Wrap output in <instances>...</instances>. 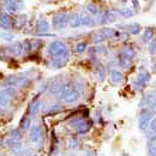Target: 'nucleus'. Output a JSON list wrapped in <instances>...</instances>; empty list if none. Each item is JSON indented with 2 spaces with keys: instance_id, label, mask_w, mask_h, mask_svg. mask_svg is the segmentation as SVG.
<instances>
[{
  "instance_id": "1",
  "label": "nucleus",
  "mask_w": 156,
  "mask_h": 156,
  "mask_svg": "<svg viewBox=\"0 0 156 156\" xmlns=\"http://www.w3.org/2000/svg\"><path fill=\"white\" fill-rule=\"evenodd\" d=\"M47 54L48 55H52L54 58L62 57V55H69V49H67V46L64 42H61V41H54V42H52L48 46Z\"/></svg>"
},
{
  "instance_id": "2",
  "label": "nucleus",
  "mask_w": 156,
  "mask_h": 156,
  "mask_svg": "<svg viewBox=\"0 0 156 156\" xmlns=\"http://www.w3.org/2000/svg\"><path fill=\"white\" fill-rule=\"evenodd\" d=\"M69 23V17L66 13H58L53 17L52 20V25L55 30H61L64 29Z\"/></svg>"
},
{
  "instance_id": "3",
  "label": "nucleus",
  "mask_w": 156,
  "mask_h": 156,
  "mask_svg": "<svg viewBox=\"0 0 156 156\" xmlns=\"http://www.w3.org/2000/svg\"><path fill=\"white\" fill-rule=\"evenodd\" d=\"M151 119H153V114H151L150 111H143V113L140 114L139 120H138V127H139V130L145 131L149 127Z\"/></svg>"
},
{
  "instance_id": "4",
  "label": "nucleus",
  "mask_w": 156,
  "mask_h": 156,
  "mask_svg": "<svg viewBox=\"0 0 156 156\" xmlns=\"http://www.w3.org/2000/svg\"><path fill=\"white\" fill-rule=\"evenodd\" d=\"M6 7L11 12H18L23 7V2L20 0H4Z\"/></svg>"
},
{
  "instance_id": "5",
  "label": "nucleus",
  "mask_w": 156,
  "mask_h": 156,
  "mask_svg": "<svg viewBox=\"0 0 156 156\" xmlns=\"http://www.w3.org/2000/svg\"><path fill=\"white\" fill-rule=\"evenodd\" d=\"M41 138H42V130H41V127H40L39 125H34L31 127V130H30V140L34 144H37V143H40Z\"/></svg>"
},
{
  "instance_id": "6",
  "label": "nucleus",
  "mask_w": 156,
  "mask_h": 156,
  "mask_svg": "<svg viewBox=\"0 0 156 156\" xmlns=\"http://www.w3.org/2000/svg\"><path fill=\"white\" fill-rule=\"evenodd\" d=\"M0 27L4 29H11L13 27V20L11 18L10 15H7V13L0 15Z\"/></svg>"
},
{
  "instance_id": "7",
  "label": "nucleus",
  "mask_w": 156,
  "mask_h": 156,
  "mask_svg": "<svg viewBox=\"0 0 156 156\" xmlns=\"http://www.w3.org/2000/svg\"><path fill=\"white\" fill-rule=\"evenodd\" d=\"M80 20H82V25L84 27H93L95 24V20H93V17L90 16V13L88 11H83L80 12Z\"/></svg>"
},
{
  "instance_id": "8",
  "label": "nucleus",
  "mask_w": 156,
  "mask_h": 156,
  "mask_svg": "<svg viewBox=\"0 0 156 156\" xmlns=\"http://www.w3.org/2000/svg\"><path fill=\"white\" fill-rule=\"evenodd\" d=\"M69 55H62V57H57L52 60V67L54 69H61L67 64Z\"/></svg>"
},
{
  "instance_id": "9",
  "label": "nucleus",
  "mask_w": 156,
  "mask_h": 156,
  "mask_svg": "<svg viewBox=\"0 0 156 156\" xmlns=\"http://www.w3.org/2000/svg\"><path fill=\"white\" fill-rule=\"evenodd\" d=\"M149 79H150V75L148 72H140L138 75V78H137L136 80V84L138 85V89H143L145 87V83L149 82Z\"/></svg>"
},
{
  "instance_id": "10",
  "label": "nucleus",
  "mask_w": 156,
  "mask_h": 156,
  "mask_svg": "<svg viewBox=\"0 0 156 156\" xmlns=\"http://www.w3.org/2000/svg\"><path fill=\"white\" fill-rule=\"evenodd\" d=\"M79 98H80V91H78L77 89H72V90L69 93V95L64 98V101H65L66 103H73V102L78 101Z\"/></svg>"
},
{
  "instance_id": "11",
  "label": "nucleus",
  "mask_w": 156,
  "mask_h": 156,
  "mask_svg": "<svg viewBox=\"0 0 156 156\" xmlns=\"http://www.w3.org/2000/svg\"><path fill=\"white\" fill-rule=\"evenodd\" d=\"M109 77H111V80H112L113 83H115V84H120V83H122V80H124L122 73H121L120 71H118V70H112V71L109 72Z\"/></svg>"
},
{
  "instance_id": "12",
  "label": "nucleus",
  "mask_w": 156,
  "mask_h": 156,
  "mask_svg": "<svg viewBox=\"0 0 156 156\" xmlns=\"http://www.w3.org/2000/svg\"><path fill=\"white\" fill-rule=\"evenodd\" d=\"M91 126H93V122H91L90 120H84V121L78 126L77 129H76V131H77L78 133L83 135V133H87V132L91 129Z\"/></svg>"
},
{
  "instance_id": "13",
  "label": "nucleus",
  "mask_w": 156,
  "mask_h": 156,
  "mask_svg": "<svg viewBox=\"0 0 156 156\" xmlns=\"http://www.w3.org/2000/svg\"><path fill=\"white\" fill-rule=\"evenodd\" d=\"M69 24L71 28L76 29V28H79L82 25V20H80V16L78 13H73L70 18H69Z\"/></svg>"
},
{
  "instance_id": "14",
  "label": "nucleus",
  "mask_w": 156,
  "mask_h": 156,
  "mask_svg": "<svg viewBox=\"0 0 156 156\" xmlns=\"http://www.w3.org/2000/svg\"><path fill=\"white\" fill-rule=\"evenodd\" d=\"M0 94H2V95L6 96V98H15V96L18 94V91H17V89L13 88V87H6V88H4V89L1 90Z\"/></svg>"
},
{
  "instance_id": "15",
  "label": "nucleus",
  "mask_w": 156,
  "mask_h": 156,
  "mask_svg": "<svg viewBox=\"0 0 156 156\" xmlns=\"http://www.w3.org/2000/svg\"><path fill=\"white\" fill-rule=\"evenodd\" d=\"M71 90H72V88H71L70 84H62V87L60 88V90H59V93H58V98H60V100H64V98L69 95V93H70Z\"/></svg>"
},
{
  "instance_id": "16",
  "label": "nucleus",
  "mask_w": 156,
  "mask_h": 156,
  "mask_svg": "<svg viewBox=\"0 0 156 156\" xmlns=\"http://www.w3.org/2000/svg\"><path fill=\"white\" fill-rule=\"evenodd\" d=\"M153 37H154V33H153V29L151 28H147L143 33V36H142V40L145 42V43H150L153 41Z\"/></svg>"
},
{
  "instance_id": "17",
  "label": "nucleus",
  "mask_w": 156,
  "mask_h": 156,
  "mask_svg": "<svg viewBox=\"0 0 156 156\" xmlns=\"http://www.w3.org/2000/svg\"><path fill=\"white\" fill-rule=\"evenodd\" d=\"M11 52H12V54L16 55V57L20 55V54L24 52V51H23V43H20V42L13 43V44L11 46Z\"/></svg>"
},
{
  "instance_id": "18",
  "label": "nucleus",
  "mask_w": 156,
  "mask_h": 156,
  "mask_svg": "<svg viewBox=\"0 0 156 156\" xmlns=\"http://www.w3.org/2000/svg\"><path fill=\"white\" fill-rule=\"evenodd\" d=\"M36 29H37L39 33H46V31H48V29H49V24L47 23L46 20H40L39 22H37Z\"/></svg>"
},
{
  "instance_id": "19",
  "label": "nucleus",
  "mask_w": 156,
  "mask_h": 156,
  "mask_svg": "<svg viewBox=\"0 0 156 156\" xmlns=\"http://www.w3.org/2000/svg\"><path fill=\"white\" fill-rule=\"evenodd\" d=\"M121 54H122L124 57L129 58L130 60H131V59H133L135 57H136V52H135V49H133V48H131V47H125V48L122 49Z\"/></svg>"
},
{
  "instance_id": "20",
  "label": "nucleus",
  "mask_w": 156,
  "mask_h": 156,
  "mask_svg": "<svg viewBox=\"0 0 156 156\" xmlns=\"http://www.w3.org/2000/svg\"><path fill=\"white\" fill-rule=\"evenodd\" d=\"M118 61H119V65H120L122 69H129L130 65H131V60H130L129 58H126V57H124L122 54L119 55Z\"/></svg>"
},
{
  "instance_id": "21",
  "label": "nucleus",
  "mask_w": 156,
  "mask_h": 156,
  "mask_svg": "<svg viewBox=\"0 0 156 156\" xmlns=\"http://www.w3.org/2000/svg\"><path fill=\"white\" fill-rule=\"evenodd\" d=\"M30 125H31V119L28 115H24V117L22 118V120H20V127L27 131V130L30 129Z\"/></svg>"
},
{
  "instance_id": "22",
  "label": "nucleus",
  "mask_w": 156,
  "mask_h": 156,
  "mask_svg": "<svg viewBox=\"0 0 156 156\" xmlns=\"http://www.w3.org/2000/svg\"><path fill=\"white\" fill-rule=\"evenodd\" d=\"M41 106H42V102H41V101H35V102H34V103L31 105L30 114H31V115H37V114L40 113Z\"/></svg>"
},
{
  "instance_id": "23",
  "label": "nucleus",
  "mask_w": 156,
  "mask_h": 156,
  "mask_svg": "<svg viewBox=\"0 0 156 156\" xmlns=\"http://www.w3.org/2000/svg\"><path fill=\"white\" fill-rule=\"evenodd\" d=\"M105 40H106V35H105L102 31H101V33H96V34L93 36V41H94L95 43H98H98H102Z\"/></svg>"
},
{
  "instance_id": "24",
  "label": "nucleus",
  "mask_w": 156,
  "mask_h": 156,
  "mask_svg": "<svg viewBox=\"0 0 156 156\" xmlns=\"http://www.w3.org/2000/svg\"><path fill=\"white\" fill-rule=\"evenodd\" d=\"M87 11H88L90 15H94V16H98V9L95 4H88Z\"/></svg>"
},
{
  "instance_id": "25",
  "label": "nucleus",
  "mask_w": 156,
  "mask_h": 156,
  "mask_svg": "<svg viewBox=\"0 0 156 156\" xmlns=\"http://www.w3.org/2000/svg\"><path fill=\"white\" fill-rule=\"evenodd\" d=\"M102 33L106 35V37H114V36H117V31L114 30V29H112V28H105L103 30H102Z\"/></svg>"
},
{
  "instance_id": "26",
  "label": "nucleus",
  "mask_w": 156,
  "mask_h": 156,
  "mask_svg": "<svg viewBox=\"0 0 156 156\" xmlns=\"http://www.w3.org/2000/svg\"><path fill=\"white\" fill-rule=\"evenodd\" d=\"M140 25L138 24V23H133L132 25H130V33L132 34V35H138L139 33H140Z\"/></svg>"
},
{
  "instance_id": "27",
  "label": "nucleus",
  "mask_w": 156,
  "mask_h": 156,
  "mask_svg": "<svg viewBox=\"0 0 156 156\" xmlns=\"http://www.w3.org/2000/svg\"><path fill=\"white\" fill-rule=\"evenodd\" d=\"M147 103L150 106H156V94L155 93H150L147 96Z\"/></svg>"
},
{
  "instance_id": "28",
  "label": "nucleus",
  "mask_w": 156,
  "mask_h": 156,
  "mask_svg": "<svg viewBox=\"0 0 156 156\" xmlns=\"http://www.w3.org/2000/svg\"><path fill=\"white\" fill-rule=\"evenodd\" d=\"M17 80H18V77H17V76H10V77L5 80V85L11 87L12 84H17Z\"/></svg>"
},
{
  "instance_id": "29",
  "label": "nucleus",
  "mask_w": 156,
  "mask_h": 156,
  "mask_svg": "<svg viewBox=\"0 0 156 156\" xmlns=\"http://www.w3.org/2000/svg\"><path fill=\"white\" fill-rule=\"evenodd\" d=\"M120 15H121V17H124V18H129V17H131V16L133 15V12H132V10H130V9H122V10L120 11Z\"/></svg>"
},
{
  "instance_id": "30",
  "label": "nucleus",
  "mask_w": 156,
  "mask_h": 156,
  "mask_svg": "<svg viewBox=\"0 0 156 156\" xmlns=\"http://www.w3.org/2000/svg\"><path fill=\"white\" fill-rule=\"evenodd\" d=\"M85 48H87V43L85 42H79V43H77V46H76V52L79 53V54H82L85 51Z\"/></svg>"
},
{
  "instance_id": "31",
  "label": "nucleus",
  "mask_w": 156,
  "mask_h": 156,
  "mask_svg": "<svg viewBox=\"0 0 156 156\" xmlns=\"http://www.w3.org/2000/svg\"><path fill=\"white\" fill-rule=\"evenodd\" d=\"M7 106H9V98H6L2 94H0V107L6 108Z\"/></svg>"
},
{
  "instance_id": "32",
  "label": "nucleus",
  "mask_w": 156,
  "mask_h": 156,
  "mask_svg": "<svg viewBox=\"0 0 156 156\" xmlns=\"http://www.w3.org/2000/svg\"><path fill=\"white\" fill-rule=\"evenodd\" d=\"M98 77L101 80H103L105 77H106V72H105V69L102 65H98Z\"/></svg>"
},
{
  "instance_id": "33",
  "label": "nucleus",
  "mask_w": 156,
  "mask_h": 156,
  "mask_svg": "<svg viewBox=\"0 0 156 156\" xmlns=\"http://www.w3.org/2000/svg\"><path fill=\"white\" fill-rule=\"evenodd\" d=\"M23 51H24L25 53H29V52L31 51V43H30L29 41H24V42H23Z\"/></svg>"
},
{
  "instance_id": "34",
  "label": "nucleus",
  "mask_w": 156,
  "mask_h": 156,
  "mask_svg": "<svg viewBox=\"0 0 156 156\" xmlns=\"http://www.w3.org/2000/svg\"><path fill=\"white\" fill-rule=\"evenodd\" d=\"M77 147H78L77 139H75V138H70V139H69V148L75 149V148H77Z\"/></svg>"
},
{
  "instance_id": "35",
  "label": "nucleus",
  "mask_w": 156,
  "mask_h": 156,
  "mask_svg": "<svg viewBox=\"0 0 156 156\" xmlns=\"http://www.w3.org/2000/svg\"><path fill=\"white\" fill-rule=\"evenodd\" d=\"M149 52H150L151 54H155L156 53V39L153 40V41L150 42V44H149Z\"/></svg>"
},
{
  "instance_id": "36",
  "label": "nucleus",
  "mask_w": 156,
  "mask_h": 156,
  "mask_svg": "<svg viewBox=\"0 0 156 156\" xmlns=\"http://www.w3.org/2000/svg\"><path fill=\"white\" fill-rule=\"evenodd\" d=\"M149 129L151 132H156V118H153L151 121H150V125H149Z\"/></svg>"
},
{
  "instance_id": "37",
  "label": "nucleus",
  "mask_w": 156,
  "mask_h": 156,
  "mask_svg": "<svg viewBox=\"0 0 156 156\" xmlns=\"http://www.w3.org/2000/svg\"><path fill=\"white\" fill-rule=\"evenodd\" d=\"M148 155L149 156H156V147L155 145H151L148 150Z\"/></svg>"
},
{
  "instance_id": "38",
  "label": "nucleus",
  "mask_w": 156,
  "mask_h": 156,
  "mask_svg": "<svg viewBox=\"0 0 156 156\" xmlns=\"http://www.w3.org/2000/svg\"><path fill=\"white\" fill-rule=\"evenodd\" d=\"M0 36H1L2 39L7 40V41H11V40L13 39V37H12V35H10V34H7V33H2Z\"/></svg>"
},
{
  "instance_id": "39",
  "label": "nucleus",
  "mask_w": 156,
  "mask_h": 156,
  "mask_svg": "<svg viewBox=\"0 0 156 156\" xmlns=\"http://www.w3.org/2000/svg\"><path fill=\"white\" fill-rule=\"evenodd\" d=\"M11 136H12V138H15V139H20V133H18V131H12Z\"/></svg>"
},
{
  "instance_id": "40",
  "label": "nucleus",
  "mask_w": 156,
  "mask_h": 156,
  "mask_svg": "<svg viewBox=\"0 0 156 156\" xmlns=\"http://www.w3.org/2000/svg\"><path fill=\"white\" fill-rule=\"evenodd\" d=\"M98 53H103V54H106V48L103 47V46H100L98 48Z\"/></svg>"
},
{
  "instance_id": "41",
  "label": "nucleus",
  "mask_w": 156,
  "mask_h": 156,
  "mask_svg": "<svg viewBox=\"0 0 156 156\" xmlns=\"http://www.w3.org/2000/svg\"><path fill=\"white\" fill-rule=\"evenodd\" d=\"M132 2H133V6H135L136 9H138V7H139V4H138V0H132Z\"/></svg>"
},
{
  "instance_id": "42",
  "label": "nucleus",
  "mask_w": 156,
  "mask_h": 156,
  "mask_svg": "<svg viewBox=\"0 0 156 156\" xmlns=\"http://www.w3.org/2000/svg\"><path fill=\"white\" fill-rule=\"evenodd\" d=\"M1 114H4V108H2V107H0V115H1Z\"/></svg>"
},
{
  "instance_id": "43",
  "label": "nucleus",
  "mask_w": 156,
  "mask_h": 156,
  "mask_svg": "<svg viewBox=\"0 0 156 156\" xmlns=\"http://www.w3.org/2000/svg\"><path fill=\"white\" fill-rule=\"evenodd\" d=\"M35 156H39V155H35Z\"/></svg>"
}]
</instances>
